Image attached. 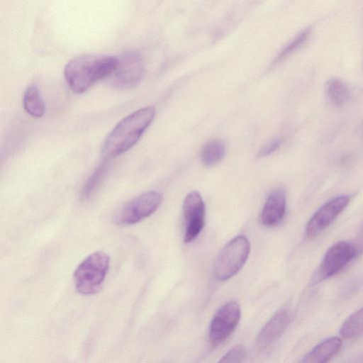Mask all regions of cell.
<instances>
[{"mask_svg": "<svg viewBox=\"0 0 363 363\" xmlns=\"http://www.w3.org/2000/svg\"><path fill=\"white\" fill-rule=\"evenodd\" d=\"M153 106L141 108L123 118L106 136L101 145L104 157H116L134 146L152 122Z\"/></svg>", "mask_w": 363, "mask_h": 363, "instance_id": "1", "label": "cell"}, {"mask_svg": "<svg viewBox=\"0 0 363 363\" xmlns=\"http://www.w3.org/2000/svg\"><path fill=\"white\" fill-rule=\"evenodd\" d=\"M118 64L117 57L86 55L72 59L64 69L65 81L76 94L86 91L96 82L106 79Z\"/></svg>", "mask_w": 363, "mask_h": 363, "instance_id": "2", "label": "cell"}, {"mask_svg": "<svg viewBox=\"0 0 363 363\" xmlns=\"http://www.w3.org/2000/svg\"><path fill=\"white\" fill-rule=\"evenodd\" d=\"M109 264V257L102 251L87 256L74 272L77 291L86 296L97 293L104 284Z\"/></svg>", "mask_w": 363, "mask_h": 363, "instance_id": "3", "label": "cell"}, {"mask_svg": "<svg viewBox=\"0 0 363 363\" xmlns=\"http://www.w3.org/2000/svg\"><path fill=\"white\" fill-rule=\"evenodd\" d=\"M250 252V244L245 236L229 241L218 255L214 265L216 277L225 281L235 275L245 264Z\"/></svg>", "mask_w": 363, "mask_h": 363, "instance_id": "4", "label": "cell"}, {"mask_svg": "<svg viewBox=\"0 0 363 363\" xmlns=\"http://www.w3.org/2000/svg\"><path fill=\"white\" fill-rule=\"evenodd\" d=\"M117 58L116 67L106 79L108 85L123 90L137 86L145 74V64L141 55L135 51H126Z\"/></svg>", "mask_w": 363, "mask_h": 363, "instance_id": "5", "label": "cell"}, {"mask_svg": "<svg viewBox=\"0 0 363 363\" xmlns=\"http://www.w3.org/2000/svg\"><path fill=\"white\" fill-rule=\"evenodd\" d=\"M162 199L161 194L156 191L143 193L118 209L113 221L118 225L135 224L152 215L159 208Z\"/></svg>", "mask_w": 363, "mask_h": 363, "instance_id": "6", "label": "cell"}, {"mask_svg": "<svg viewBox=\"0 0 363 363\" xmlns=\"http://www.w3.org/2000/svg\"><path fill=\"white\" fill-rule=\"evenodd\" d=\"M240 319V308L235 301L222 306L213 315L210 325L209 340L213 345L225 341L235 330Z\"/></svg>", "mask_w": 363, "mask_h": 363, "instance_id": "7", "label": "cell"}, {"mask_svg": "<svg viewBox=\"0 0 363 363\" xmlns=\"http://www.w3.org/2000/svg\"><path fill=\"white\" fill-rule=\"evenodd\" d=\"M356 255V250L346 242H338L325 253L315 274V281L325 280L342 269Z\"/></svg>", "mask_w": 363, "mask_h": 363, "instance_id": "8", "label": "cell"}, {"mask_svg": "<svg viewBox=\"0 0 363 363\" xmlns=\"http://www.w3.org/2000/svg\"><path fill=\"white\" fill-rule=\"evenodd\" d=\"M183 214L185 220L184 241L189 243L197 238L205 224L206 208L199 192L194 191L186 196Z\"/></svg>", "mask_w": 363, "mask_h": 363, "instance_id": "9", "label": "cell"}, {"mask_svg": "<svg viewBox=\"0 0 363 363\" xmlns=\"http://www.w3.org/2000/svg\"><path fill=\"white\" fill-rule=\"evenodd\" d=\"M350 202L347 196H337L324 204L308 221L306 235L314 238L326 229L336 217L346 208Z\"/></svg>", "mask_w": 363, "mask_h": 363, "instance_id": "10", "label": "cell"}, {"mask_svg": "<svg viewBox=\"0 0 363 363\" xmlns=\"http://www.w3.org/2000/svg\"><path fill=\"white\" fill-rule=\"evenodd\" d=\"M286 211V196L281 189H276L268 196L261 213V222L267 227L279 224Z\"/></svg>", "mask_w": 363, "mask_h": 363, "instance_id": "11", "label": "cell"}, {"mask_svg": "<svg viewBox=\"0 0 363 363\" xmlns=\"http://www.w3.org/2000/svg\"><path fill=\"white\" fill-rule=\"evenodd\" d=\"M289 321L290 315L286 311L274 315L259 332L257 340L258 346L265 348L272 344L284 333Z\"/></svg>", "mask_w": 363, "mask_h": 363, "instance_id": "12", "label": "cell"}, {"mask_svg": "<svg viewBox=\"0 0 363 363\" xmlns=\"http://www.w3.org/2000/svg\"><path fill=\"white\" fill-rule=\"evenodd\" d=\"M341 346L340 337H328L309 351L299 363H328L338 352Z\"/></svg>", "mask_w": 363, "mask_h": 363, "instance_id": "13", "label": "cell"}, {"mask_svg": "<svg viewBox=\"0 0 363 363\" xmlns=\"http://www.w3.org/2000/svg\"><path fill=\"white\" fill-rule=\"evenodd\" d=\"M325 92L330 102L337 106L345 105L350 98V91L347 84L336 77L330 78L327 81Z\"/></svg>", "mask_w": 363, "mask_h": 363, "instance_id": "14", "label": "cell"}, {"mask_svg": "<svg viewBox=\"0 0 363 363\" xmlns=\"http://www.w3.org/2000/svg\"><path fill=\"white\" fill-rule=\"evenodd\" d=\"M23 104L26 111L30 116L40 118L44 115V101L36 85H30L26 89L23 97Z\"/></svg>", "mask_w": 363, "mask_h": 363, "instance_id": "15", "label": "cell"}, {"mask_svg": "<svg viewBox=\"0 0 363 363\" xmlns=\"http://www.w3.org/2000/svg\"><path fill=\"white\" fill-rule=\"evenodd\" d=\"M340 334L345 340H353L363 335V308L354 312L343 322Z\"/></svg>", "mask_w": 363, "mask_h": 363, "instance_id": "16", "label": "cell"}, {"mask_svg": "<svg viewBox=\"0 0 363 363\" xmlns=\"http://www.w3.org/2000/svg\"><path fill=\"white\" fill-rule=\"evenodd\" d=\"M225 154L223 141L214 139L208 141L202 148L201 159L206 166H213L223 160Z\"/></svg>", "mask_w": 363, "mask_h": 363, "instance_id": "17", "label": "cell"}, {"mask_svg": "<svg viewBox=\"0 0 363 363\" xmlns=\"http://www.w3.org/2000/svg\"><path fill=\"white\" fill-rule=\"evenodd\" d=\"M311 32V27H308L300 33H298L289 43H288L284 48L277 55L273 65H277L281 61L284 60L289 55L294 53L305 42L308 40Z\"/></svg>", "mask_w": 363, "mask_h": 363, "instance_id": "18", "label": "cell"}, {"mask_svg": "<svg viewBox=\"0 0 363 363\" xmlns=\"http://www.w3.org/2000/svg\"><path fill=\"white\" fill-rule=\"evenodd\" d=\"M106 171V166L105 164L99 166L89 178L86 183L84 184L82 191V197L86 199L89 197L97 189L102 182Z\"/></svg>", "mask_w": 363, "mask_h": 363, "instance_id": "19", "label": "cell"}, {"mask_svg": "<svg viewBox=\"0 0 363 363\" xmlns=\"http://www.w3.org/2000/svg\"><path fill=\"white\" fill-rule=\"evenodd\" d=\"M245 355V348L242 345H237L230 349L218 363H242Z\"/></svg>", "mask_w": 363, "mask_h": 363, "instance_id": "20", "label": "cell"}, {"mask_svg": "<svg viewBox=\"0 0 363 363\" xmlns=\"http://www.w3.org/2000/svg\"><path fill=\"white\" fill-rule=\"evenodd\" d=\"M281 141L279 138H274L264 145L259 152V156H266L275 151L280 145Z\"/></svg>", "mask_w": 363, "mask_h": 363, "instance_id": "21", "label": "cell"}, {"mask_svg": "<svg viewBox=\"0 0 363 363\" xmlns=\"http://www.w3.org/2000/svg\"><path fill=\"white\" fill-rule=\"evenodd\" d=\"M347 363H363V354L359 355L357 357L353 358Z\"/></svg>", "mask_w": 363, "mask_h": 363, "instance_id": "22", "label": "cell"}]
</instances>
